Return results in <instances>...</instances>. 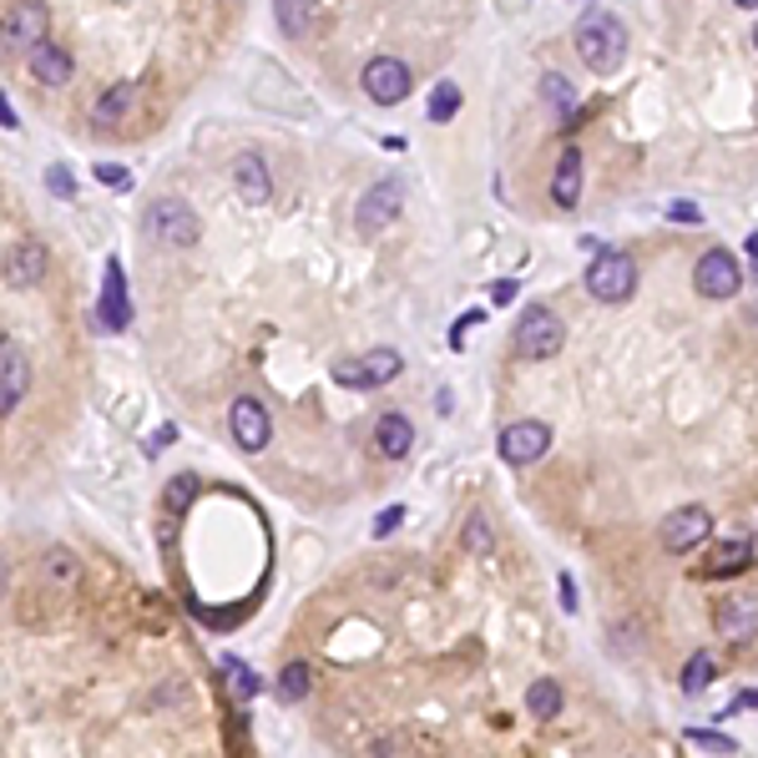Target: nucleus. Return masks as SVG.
Instances as JSON below:
<instances>
[{"instance_id":"f257e3e1","label":"nucleus","mask_w":758,"mask_h":758,"mask_svg":"<svg viewBox=\"0 0 758 758\" xmlns=\"http://www.w3.org/2000/svg\"><path fill=\"white\" fill-rule=\"evenodd\" d=\"M576 56L592 66V71H617L628 61V26L617 21L612 11H592L582 26H576Z\"/></svg>"},{"instance_id":"f03ea898","label":"nucleus","mask_w":758,"mask_h":758,"mask_svg":"<svg viewBox=\"0 0 758 758\" xmlns=\"http://www.w3.org/2000/svg\"><path fill=\"white\" fill-rule=\"evenodd\" d=\"M142 228L158 249H193L197 238H203V218H197L193 203H183V197H158L142 213Z\"/></svg>"},{"instance_id":"7ed1b4c3","label":"nucleus","mask_w":758,"mask_h":758,"mask_svg":"<svg viewBox=\"0 0 758 758\" xmlns=\"http://www.w3.org/2000/svg\"><path fill=\"white\" fill-rule=\"evenodd\" d=\"M587 294L597 303H628L632 294H638V263L628 259V253H597V259L587 263Z\"/></svg>"},{"instance_id":"20e7f679","label":"nucleus","mask_w":758,"mask_h":758,"mask_svg":"<svg viewBox=\"0 0 758 758\" xmlns=\"http://www.w3.org/2000/svg\"><path fill=\"white\" fill-rule=\"evenodd\" d=\"M562 344H566V324L551 314L547 303L526 309L521 324H516V354H521V359H551Z\"/></svg>"},{"instance_id":"39448f33","label":"nucleus","mask_w":758,"mask_h":758,"mask_svg":"<svg viewBox=\"0 0 758 758\" xmlns=\"http://www.w3.org/2000/svg\"><path fill=\"white\" fill-rule=\"evenodd\" d=\"M400 369H405L400 349H369L359 359H340L334 365V384H344V390H375V384H390Z\"/></svg>"},{"instance_id":"423d86ee","label":"nucleus","mask_w":758,"mask_h":758,"mask_svg":"<svg viewBox=\"0 0 758 758\" xmlns=\"http://www.w3.org/2000/svg\"><path fill=\"white\" fill-rule=\"evenodd\" d=\"M400 208H405V183H400V177H379V183H369L365 197H359L354 228H359V233H379V228H390V222L400 218Z\"/></svg>"},{"instance_id":"0eeeda50","label":"nucleus","mask_w":758,"mask_h":758,"mask_svg":"<svg viewBox=\"0 0 758 758\" xmlns=\"http://www.w3.org/2000/svg\"><path fill=\"white\" fill-rule=\"evenodd\" d=\"M359 87H365V96L375 106H400L410 96V66L400 61V56H375V61L365 66V77H359Z\"/></svg>"},{"instance_id":"6e6552de","label":"nucleus","mask_w":758,"mask_h":758,"mask_svg":"<svg viewBox=\"0 0 758 758\" xmlns=\"http://www.w3.org/2000/svg\"><path fill=\"white\" fill-rule=\"evenodd\" d=\"M228 430H233L238 450H249V456H259L263 445L274 440V415L263 410V400H253V394H238L233 410H228Z\"/></svg>"},{"instance_id":"1a4fd4ad","label":"nucleus","mask_w":758,"mask_h":758,"mask_svg":"<svg viewBox=\"0 0 758 758\" xmlns=\"http://www.w3.org/2000/svg\"><path fill=\"white\" fill-rule=\"evenodd\" d=\"M496 450L506 466H537V460L551 450V425H541V420H516V425L501 430Z\"/></svg>"},{"instance_id":"9d476101","label":"nucleus","mask_w":758,"mask_h":758,"mask_svg":"<svg viewBox=\"0 0 758 758\" xmlns=\"http://www.w3.org/2000/svg\"><path fill=\"white\" fill-rule=\"evenodd\" d=\"M693 288L703 299H733V294L744 288V268L733 263L728 249H708L693 268Z\"/></svg>"},{"instance_id":"9b49d317","label":"nucleus","mask_w":758,"mask_h":758,"mask_svg":"<svg viewBox=\"0 0 758 758\" xmlns=\"http://www.w3.org/2000/svg\"><path fill=\"white\" fill-rule=\"evenodd\" d=\"M96 324L106 334H122L131 324V299H127V274H122V259H106L102 268V299H96Z\"/></svg>"},{"instance_id":"f8f14e48","label":"nucleus","mask_w":758,"mask_h":758,"mask_svg":"<svg viewBox=\"0 0 758 758\" xmlns=\"http://www.w3.org/2000/svg\"><path fill=\"white\" fill-rule=\"evenodd\" d=\"M31 390V365H26V354H21V344L5 334L0 340V415H15V405L26 400Z\"/></svg>"},{"instance_id":"ddd939ff","label":"nucleus","mask_w":758,"mask_h":758,"mask_svg":"<svg viewBox=\"0 0 758 758\" xmlns=\"http://www.w3.org/2000/svg\"><path fill=\"white\" fill-rule=\"evenodd\" d=\"M46 31H51V11H46V0H21V5H11V15H5V41L21 46V51L41 46Z\"/></svg>"},{"instance_id":"4468645a","label":"nucleus","mask_w":758,"mask_h":758,"mask_svg":"<svg viewBox=\"0 0 758 758\" xmlns=\"http://www.w3.org/2000/svg\"><path fill=\"white\" fill-rule=\"evenodd\" d=\"M708 531H713V516H708L703 506H682L663 521V547L667 551H693L698 541H708Z\"/></svg>"},{"instance_id":"2eb2a0df","label":"nucleus","mask_w":758,"mask_h":758,"mask_svg":"<svg viewBox=\"0 0 758 758\" xmlns=\"http://www.w3.org/2000/svg\"><path fill=\"white\" fill-rule=\"evenodd\" d=\"M142 102V87L137 81H117V87H106L102 96H96V106H92V127H102V131H117L122 122L131 117V106Z\"/></svg>"},{"instance_id":"dca6fc26","label":"nucleus","mask_w":758,"mask_h":758,"mask_svg":"<svg viewBox=\"0 0 758 758\" xmlns=\"http://www.w3.org/2000/svg\"><path fill=\"white\" fill-rule=\"evenodd\" d=\"M46 268H51L46 243H41V238H26V243L11 249V259H5V284H11V288H31V284L46 278Z\"/></svg>"},{"instance_id":"f3484780","label":"nucleus","mask_w":758,"mask_h":758,"mask_svg":"<svg viewBox=\"0 0 758 758\" xmlns=\"http://www.w3.org/2000/svg\"><path fill=\"white\" fill-rule=\"evenodd\" d=\"M719 632L728 642H744L758 632V597L754 592H733L728 601L719 607Z\"/></svg>"},{"instance_id":"a211bd4d","label":"nucleus","mask_w":758,"mask_h":758,"mask_svg":"<svg viewBox=\"0 0 758 758\" xmlns=\"http://www.w3.org/2000/svg\"><path fill=\"white\" fill-rule=\"evenodd\" d=\"M233 187L249 203H268V193H274V172H268V162L259 158V152H238L233 158Z\"/></svg>"},{"instance_id":"6ab92c4d","label":"nucleus","mask_w":758,"mask_h":758,"mask_svg":"<svg viewBox=\"0 0 758 758\" xmlns=\"http://www.w3.org/2000/svg\"><path fill=\"white\" fill-rule=\"evenodd\" d=\"M31 77L41 81V87H66V81H71V71H77V66H71V51H66V46H51V41H41V46H31Z\"/></svg>"},{"instance_id":"aec40b11","label":"nucleus","mask_w":758,"mask_h":758,"mask_svg":"<svg viewBox=\"0 0 758 758\" xmlns=\"http://www.w3.org/2000/svg\"><path fill=\"white\" fill-rule=\"evenodd\" d=\"M375 450L384 460H405L410 450H415V425H410V415H400V410H390V415L375 425Z\"/></svg>"},{"instance_id":"412c9836","label":"nucleus","mask_w":758,"mask_h":758,"mask_svg":"<svg viewBox=\"0 0 758 758\" xmlns=\"http://www.w3.org/2000/svg\"><path fill=\"white\" fill-rule=\"evenodd\" d=\"M551 203L556 208L582 203V152L576 147H562V162H556V177H551Z\"/></svg>"},{"instance_id":"4be33fe9","label":"nucleus","mask_w":758,"mask_h":758,"mask_svg":"<svg viewBox=\"0 0 758 758\" xmlns=\"http://www.w3.org/2000/svg\"><path fill=\"white\" fill-rule=\"evenodd\" d=\"M748 566H754V547H748V541H723V547L708 556V572L703 576L723 582V576H738V572H748Z\"/></svg>"},{"instance_id":"5701e85b","label":"nucleus","mask_w":758,"mask_h":758,"mask_svg":"<svg viewBox=\"0 0 758 758\" xmlns=\"http://www.w3.org/2000/svg\"><path fill=\"white\" fill-rule=\"evenodd\" d=\"M274 21L284 36H309L314 31V0H274Z\"/></svg>"},{"instance_id":"b1692460","label":"nucleus","mask_w":758,"mask_h":758,"mask_svg":"<svg viewBox=\"0 0 758 758\" xmlns=\"http://www.w3.org/2000/svg\"><path fill=\"white\" fill-rule=\"evenodd\" d=\"M713 678H719V657H713V653H693V657H688V667H682L678 688H682L688 698H698Z\"/></svg>"},{"instance_id":"393cba45","label":"nucleus","mask_w":758,"mask_h":758,"mask_svg":"<svg viewBox=\"0 0 758 758\" xmlns=\"http://www.w3.org/2000/svg\"><path fill=\"white\" fill-rule=\"evenodd\" d=\"M541 96H547V106L562 112V122H576V87L562 77V71H547V77H541Z\"/></svg>"},{"instance_id":"a878e982","label":"nucleus","mask_w":758,"mask_h":758,"mask_svg":"<svg viewBox=\"0 0 758 758\" xmlns=\"http://www.w3.org/2000/svg\"><path fill=\"white\" fill-rule=\"evenodd\" d=\"M309 688H314V667L309 663H288L284 673H278V698H284V703H303Z\"/></svg>"},{"instance_id":"bb28decb","label":"nucleus","mask_w":758,"mask_h":758,"mask_svg":"<svg viewBox=\"0 0 758 758\" xmlns=\"http://www.w3.org/2000/svg\"><path fill=\"white\" fill-rule=\"evenodd\" d=\"M526 713H537V719H556L562 713V688L551 678H537L526 688Z\"/></svg>"},{"instance_id":"cd10ccee","label":"nucleus","mask_w":758,"mask_h":758,"mask_svg":"<svg viewBox=\"0 0 758 758\" xmlns=\"http://www.w3.org/2000/svg\"><path fill=\"white\" fill-rule=\"evenodd\" d=\"M466 547H471L475 556H491V551H496V531L485 521V510H471V521H466Z\"/></svg>"},{"instance_id":"c85d7f7f","label":"nucleus","mask_w":758,"mask_h":758,"mask_svg":"<svg viewBox=\"0 0 758 758\" xmlns=\"http://www.w3.org/2000/svg\"><path fill=\"white\" fill-rule=\"evenodd\" d=\"M193 496H197V475L183 471V475H172V481H168L162 506H168V510H187V506H193Z\"/></svg>"},{"instance_id":"c756f323","label":"nucleus","mask_w":758,"mask_h":758,"mask_svg":"<svg viewBox=\"0 0 758 758\" xmlns=\"http://www.w3.org/2000/svg\"><path fill=\"white\" fill-rule=\"evenodd\" d=\"M460 112V87L456 81H440L430 92V122H450Z\"/></svg>"},{"instance_id":"7c9ffc66","label":"nucleus","mask_w":758,"mask_h":758,"mask_svg":"<svg viewBox=\"0 0 758 758\" xmlns=\"http://www.w3.org/2000/svg\"><path fill=\"white\" fill-rule=\"evenodd\" d=\"M693 748H708V754H738V744H733L728 733H719V728H688L682 733Z\"/></svg>"},{"instance_id":"2f4dec72","label":"nucleus","mask_w":758,"mask_h":758,"mask_svg":"<svg viewBox=\"0 0 758 758\" xmlns=\"http://www.w3.org/2000/svg\"><path fill=\"white\" fill-rule=\"evenodd\" d=\"M222 673H228V688H233V698H253V693H259V678H253V673L238 663V657H222Z\"/></svg>"},{"instance_id":"473e14b6","label":"nucleus","mask_w":758,"mask_h":758,"mask_svg":"<svg viewBox=\"0 0 758 758\" xmlns=\"http://www.w3.org/2000/svg\"><path fill=\"white\" fill-rule=\"evenodd\" d=\"M77 576H81V566H77V556H71V551H51V556H46V582H61V587H71Z\"/></svg>"},{"instance_id":"72a5a7b5","label":"nucleus","mask_w":758,"mask_h":758,"mask_svg":"<svg viewBox=\"0 0 758 758\" xmlns=\"http://www.w3.org/2000/svg\"><path fill=\"white\" fill-rule=\"evenodd\" d=\"M46 187H51L61 203H71V197H77V177H71V168H46Z\"/></svg>"},{"instance_id":"f704fd0d","label":"nucleus","mask_w":758,"mask_h":758,"mask_svg":"<svg viewBox=\"0 0 758 758\" xmlns=\"http://www.w3.org/2000/svg\"><path fill=\"white\" fill-rule=\"evenodd\" d=\"M96 183H106V187H131V172L122 168V162H96Z\"/></svg>"},{"instance_id":"c9c22d12","label":"nucleus","mask_w":758,"mask_h":758,"mask_svg":"<svg viewBox=\"0 0 758 758\" xmlns=\"http://www.w3.org/2000/svg\"><path fill=\"white\" fill-rule=\"evenodd\" d=\"M400 521H405V506H390V510H384V516L375 521V537H390V531H394Z\"/></svg>"},{"instance_id":"e433bc0d","label":"nucleus","mask_w":758,"mask_h":758,"mask_svg":"<svg viewBox=\"0 0 758 758\" xmlns=\"http://www.w3.org/2000/svg\"><path fill=\"white\" fill-rule=\"evenodd\" d=\"M667 218L673 222H703V213H698L693 203H667Z\"/></svg>"},{"instance_id":"4c0bfd02","label":"nucleus","mask_w":758,"mask_h":758,"mask_svg":"<svg viewBox=\"0 0 758 758\" xmlns=\"http://www.w3.org/2000/svg\"><path fill=\"white\" fill-rule=\"evenodd\" d=\"M491 299H496V303L516 299V278H501V284H491Z\"/></svg>"},{"instance_id":"58836bf2","label":"nucleus","mask_w":758,"mask_h":758,"mask_svg":"<svg viewBox=\"0 0 758 758\" xmlns=\"http://www.w3.org/2000/svg\"><path fill=\"white\" fill-rule=\"evenodd\" d=\"M556 587H562V607H566V612H576V592H572V576H556Z\"/></svg>"},{"instance_id":"ea45409f","label":"nucleus","mask_w":758,"mask_h":758,"mask_svg":"<svg viewBox=\"0 0 758 758\" xmlns=\"http://www.w3.org/2000/svg\"><path fill=\"white\" fill-rule=\"evenodd\" d=\"M744 708H758V693H738V698H733L728 713H744Z\"/></svg>"},{"instance_id":"a19ab883","label":"nucleus","mask_w":758,"mask_h":758,"mask_svg":"<svg viewBox=\"0 0 758 758\" xmlns=\"http://www.w3.org/2000/svg\"><path fill=\"white\" fill-rule=\"evenodd\" d=\"M0 122H5V131H15V112H11V96H0Z\"/></svg>"},{"instance_id":"79ce46f5","label":"nucleus","mask_w":758,"mask_h":758,"mask_svg":"<svg viewBox=\"0 0 758 758\" xmlns=\"http://www.w3.org/2000/svg\"><path fill=\"white\" fill-rule=\"evenodd\" d=\"M733 5H738V11H758V0H733Z\"/></svg>"},{"instance_id":"37998d69","label":"nucleus","mask_w":758,"mask_h":758,"mask_svg":"<svg viewBox=\"0 0 758 758\" xmlns=\"http://www.w3.org/2000/svg\"><path fill=\"white\" fill-rule=\"evenodd\" d=\"M754 46H758V26H754Z\"/></svg>"}]
</instances>
